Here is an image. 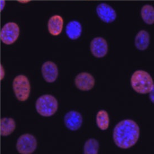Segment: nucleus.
Wrapping results in <instances>:
<instances>
[{
  "instance_id": "obj_1",
  "label": "nucleus",
  "mask_w": 154,
  "mask_h": 154,
  "mask_svg": "<svg viewBox=\"0 0 154 154\" xmlns=\"http://www.w3.org/2000/svg\"><path fill=\"white\" fill-rule=\"evenodd\" d=\"M139 137V126L133 120H123L114 128V142L119 148L127 149L132 147L137 143Z\"/></svg>"
},
{
  "instance_id": "obj_2",
  "label": "nucleus",
  "mask_w": 154,
  "mask_h": 154,
  "mask_svg": "<svg viewBox=\"0 0 154 154\" xmlns=\"http://www.w3.org/2000/svg\"><path fill=\"white\" fill-rule=\"evenodd\" d=\"M131 84L133 89L137 93L146 94L154 90V81L149 73L145 71H135L131 79Z\"/></svg>"
},
{
  "instance_id": "obj_3",
  "label": "nucleus",
  "mask_w": 154,
  "mask_h": 154,
  "mask_svg": "<svg viewBox=\"0 0 154 154\" xmlns=\"http://www.w3.org/2000/svg\"><path fill=\"white\" fill-rule=\"evenodd\" d=\"M58 101L56 97L49 94L41 96L37 99L35 108L37 112L43 117H51L58 109Z\"/></svg>"
},
{
  "instance_id": "obj_4",
  "label": "nucleus",
  "mask_w": 154,
  "mask_h": 154,
  "mask_svg": "<svg viewBox=\"0 0 154 154\" xmlns=\"http://www.w3.org/2000/svg\"><path fill=\"white\" fill-rule=\"evenodd\" d=\"M12 87L16 98L19 101H26L28 99L30 93V84L26 76H17L13 81Z\"/></svg>"
},
{
  "instance_id": "obj_5",
  "label": "nucleus",
  "mask_w": 154,
  "mask_h": 154,
  "mask_svg": "<svg viewBox=\"0 0 154 154\" xmlns=\"http://www.w3.org/2000/svg\"><path fill=\"white\" fill-rule=\"evenodd\" d=\"M37 146L36 138L30 134L21 135L16 143V149L20 154H32L36 150Z\"/></svg>"
},
{
  "instance_id": "obj_6",
  "label": "nucleus",
  "mask_w": 154,
  "mask_h": 154,
  "mask_svg": "<svg viewBox=\"0 0 154 154\" xmlns=\"http://www.w3.org/2000/svg\"><path fill=\"white\" fill-rule=\"evenodd\" d=\"M20 34V28L18 25L14 22H9L5 25L1 31V39L6 45L15 43Z\"/></svg>"
},
{
  "instance_id": "obj_7",
  "label": "nucleus",
  "mask_w": 154,
  "mask_h": 154,
  "mask_svg": "<svg viewBox=\"0 0 154 154\" xmlns=\"http://www.w3.org/2000/svg\"><path fill=\"white\" fill-rule=\"evenodd\" d=\"M90 51L94 57L102 58L106 56L108 45L106 39L101 37L94 38L90 43Z\"/></svg>"
},
{
  "instance_id": "obj_8",
  "label": "nucleus",
  "mask_w": 154,
  "mask_h": 154,
  "mask_svg": "<svg viewBox=\"0 0 154 154\" xmlns=\"http://www.w3.org/2000/svg\"><path fill=\"white\" fill-rule=\"evenodd\" d=\"M95 79L88 72H81L78 74L75 79V84L77 89L81 91H89L95 85Z\"/></svg>"
},
{
  "instance_id": "obj_9",
  "label": "nucleus",
  "mask_w": 154,
  "mask_h": 154,
  "mask_svg": "<svg viewBox=\"0 0 154 154\" xmlns=\"http://www.w3.org/2000/svg\"><path fill=\"white\" fill-rule=\"evenodd\" d=\"M97 16L103 22L110 23L113 22L117 17V13L112 7L106 3H101L97 8Z\"/></svg>"
},
{
  "instance_id": "obj_10",
  "label": "nucleus",
  "mask_w": 154,
  "mask_h": 154,
  "mask_svg": "<svg viewBox=\"0 0 154 154\" xmlns=\"http://www.w3.org/2000/svg\"><path fill=\"white\" fill-rule=\"evenodd\" d=\"M42 73L46 82L49 83L54 82L58 76L57 65L52 61L45 62L42 66Z\"/></svg>"
},
{
  "instance_id": "obj_11",
  "label": "nucleus",
  "mask_w": 154,
  "mask_h": 154,
  "mask_svg": "<svg viewBox=\"0 0 154 154\" xmlns=\"http://www.w3.org/2000/svg\"><path fill=\"white\" fill-rule=\"evenodd\" d=\"M65 126L71 131H76L81 127L82 123V117L81 114L72 110L68 112L64 118Z\"/></svg>"
},
{
  "instance_id": "obj_12",
  "label": "nucleus",
  "mask_w": 154,
  "mask_h": 154,
  "mask_svg": "<svg viewBox=\"0 0 154 154\" xmlns=\"http://www.w3.org/2000/svg\"><path fill=\"white\" fill-rule=\"evenodd\" d=\"M63 27V19L60 15H54L48 22V30L51 35L57 36L61 34Z\"/></svg>"
},
{
  "instance_id": "obj_13",
  "label": "nucleus",
  "mask_w": 154,
  "mask_h": 154,
  "mask_svg": "<svg viewBox=\"0 0 154 154\" xmlns=\"http://www.w3.org/2000/svg\"><path fill=\"white\" fill-rule=\"evenodd\" d=\"M82 26L77 21H71L66 28V33L67 37L72 40H76L81 36Z\"/></svg>"
},
{
  "instance_id": "obj_14",
  "label": "nucleus",
  "mask_w": 154,
  "mask_h": 154,
  "mask_svg": "<svg viewBox=\"0 0 154 154\" xmlns=\"http://www.w3.org/2000/svg\"><path fill=\"white\" fill-rule=\"evenodd\" d=\"M150 43V35L145 30H141L137 33L135 38L134 44L140 51H145L148 48Z\"/></svg>"
},
{
  "instance_id": "obj_15",
  "label": "nucleus",
  "mask_w": 154,
  "mask_h": 154,
  "mask_svg": "<svg viewBox=\"0 0 154 154\" xmlns=\"http://www.w3.org/2000/svg\"><path fill=\"white\" fill-rule=\"evenodd\" d=\"M16 123L11 118H3L1 121V134L2 136H7L12 134L15 130Z\"/></svg>"
},
{
  "instance_id": "obj_16",
  "label": "nucleus",
  "mask_w": 154,
  "mask_h": 154,
  "mask_svg": "<svg viewBox=\"0 0 154 154\" xmlns=\"http://www.w3.org/2000/svg\"><path fill=\"white\" fill-rule=\"evenodd\" d=\"M142 20L148 25H152L154 23V8L151 5H144L141 10Z\"/></svg>"
},
{
  "instance_id": "obj_17",
  "label": "nucleus",
  "mask_w": 154,
  "mask_h": 154,
  "mask_svg": "<svg viewBox=\"0 0 154 154\" xmlns=\"http://www.w3.org/2000/svg\"><path fill=\"white\" fill-rule=\"evenodd\" d=\"M97 126L100 130H106L109 127V117L108 112L104 110L98 112L96 118Z\"/></svg>"
},
{
  "instance_id": "obj_18",
  "label": "nucleus",
  "mask_w": 154,
  "mask_h": 154,
  "mask_svg": "<svg viewBox=\"0 0 154 154\" xmlns=\"http://www.w3.org/2000/svg\"><path fill=\"white\" fill-rule=\"evenodd\" d=\"M99 145L97 140L90 138L86 141L84 147V153L85 154H98Z\"/></svg>"
},
{
  "instance_id": "obj_19",
  "label": "nucleus",
  "mask_w": 154,
  "mask_h": 154,
  "mask_svg": "<svg viewBox=\"0 0 154 154\" xmlns=\"http://www.w3.org/2000/svg\"><path fill=\"white\" fill-rule=\"evenodd\" d=\"M5 76L4 69L2 66H1V79H3Z\"/></svg>"
},
{
  "instance_id": "obj_20",
  "label": "nucleus",
  "mask_w": 154,
  "mask_h": 154,
  "mask_svg": "<svg viewBox=\"0 0 154 154\" xmlns=\"http://www.w3.org/2000/svg\"><path fill=\"white\" fill-rule=\"evenodd\" d=\"M26 1H29V0H26Z\"/></svg>"
}]
</instances>
